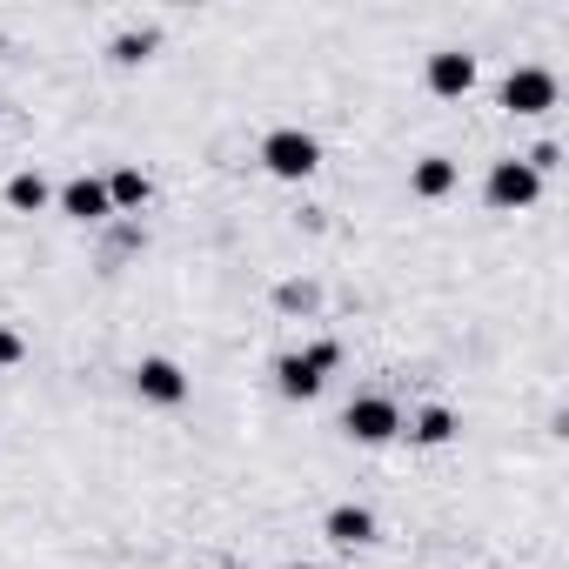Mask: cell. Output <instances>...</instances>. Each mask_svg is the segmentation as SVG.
<instances>
[{
	"label": "cell",
	"instance_id": "obj_9",
	"mask_svg": "<svg viewBox=\"0 0 569 569\" xmlns=\"http://www.w3.org/2000/svg\"><path fill=\"white\" fill-rule=\"evenodd\" d=\"M402 436H409L416 449H449V442L462 436V416H456L449 402H422V409L402 422Z\"/></svg>",
	"mask_w": 569,
	"mask_h": 569
},
{
	"label": "cell",
	"instance_id": "obj_3",
	"mask_svg": "<svg viewBox=\"0 0 569 569\" xmlns=\"http://www.w3.org/2000/svg\"><path fill=\"white\" fill-rule=\"evenodd\" d=\"M482 194H489V208L522 214V208H536V201H542V174H529V161H522V154H502V161H489Z\"/></svg>",
	"mask_w": 569,
	"mask_h": 569
},
{
	"label": "cell",
	"instance_id": "obj_2",
	"mask_svg": "<svg viewBox=\"0 0 569 569\" xmlns=\"http://www.w3.org/2000/svg\"><path fill=\"white\" fill-rule=\"evenodd\" d=\"M261 168H268L274 181H309V174L322 168V141H316L309 128H268V134H261Z\"/></svg>",
	"mask_w": 569,
	"mask_h": 569
},
{
	"label": "cell",
	"instance_id": "obj_11",
	"mask_svg": "<svg viewBox=\"0 0 569 569\" xmlns=\"http://www.w3.org/2000/svg\"><path fill=\"white\" fill-rule=\"evenodd\" d=\"M456 181H462V168H456L449 154H422V161L409 168V188H416L422 201H442V194H456Z\"/></svg>",
	"mask_w": 569,
	"mask_h": 569
},
{
	"label": "cell",
	"instance_id": "obj_18",
	"mask_svg": "<svg viewBox=\"0 0 569 569\" xmlns=\"http://www.w3.org/2000/svg\"><path fill=\"white\" fill-rule=\"evenodd\" d=\"M296 569H322V562H296Z\"/></svg>",
	"mask_w": 569,
	"mask_h": 569
},
{
	"label": "cell",
	"instance_id": "obj_5",
	"mask_svg": "<svg viewBox=\"0 0 569 569\" xmlns=\"http://www.w3.org/2000/svg\"><path fill=\"white\" fill-rule=\"evenodd\" d=\"M496 101H502V114H522V121H529V114H549V108H556V74L536 68V61H522V68L502 74Z\"/></svg>",
	"mask_w": 569,
	"mask_h": 569
},
{
	"label": "cell",
	"instance_id": "obj_1",
	"mask_svg": "<svg viewBox=\"0 0 569 569\" xmlns=\"http://www.w3.org/2000/svg\"><path fill=\"white\" fill-rule=\"evenodd\" d=\"M336 369H342V342H336V336H316L309 349L274 356V389L289 396V402H316V396L329 389Z\"/></svg>",
	"mask_w": 569,
	"mask_h": 569
},
{
	"label": "cell",
	"instance_id": "obj_16",
	"mask_svg": "<svg viewBox=\"0 0 569 569\" xmlns=\"http://www.w3.org/2000/svg\"><path fill=\"white\" fill-rule=\"evenodd\" d=\"M522 161H529V174H556V168H562V141H536Z\"/></svg>",
	"mask_w": 569,
	"mask_h": 569
},
{
	"label": "cell",
	"instance_id": "obj_6",
	"mask_svg": "<svg viewBox=\"0 0 569 569\" xmlns=\"http://www.w3.org/2000/svg\"><path fill=\"white\" fill-rule=\"evenodd\" d=\"M188 389H194V382H188V369H181L174 356H141V362H134V396H141L148 409H181Z\"/></svg>",
	"mask_w": 569,
	"mask_h": 569
},
{
	"label": "cell",
	"instance_id": "obj_4",
	"mask_svg": "<svg viewBox=\"0 0 569 569\" xmlns=\"http://www.w3.org/2000/svg\"><path fill=\"white\" fill-rule=\"evenodd\" d=\"M342 436L362 442V449L396 442V436H402V409H396V396H356V402L342 409Z\"/></svg>",
	"mask_w": 569,
	"mask_h": 569
},
{
	"label": "cell",
	"instance_id": "obj_13",
	"mask_svg": "<svg viewBox=\"0 0 569 569\" xmlns=\"http://www.w3.org/2000/svg\"><path fill=\"white\" fill-rule=\"evenodd\" d=\"M148 201H154V181H148L141 168H114V174H108V208H114V214H141Z\"/></svg>",
	"mask_w": 569,
	"mask_h": 569
},
{
	"label": "cell",
	"instance_id": "obj_10",
	"mask_svg": "<svg viewBox=\"0 0 569 569\" xmlns=\"http://www.w3.org/2000/svg\"><path fill=\"white\" fill-rule=\"evenodd\" d=\"M322 536H329L336 549H369V542H376V509H369V502H336V509L322 516Z\"/></svg>",
	"mask_w": 569,
	"mask_h": 569
},
{
	"label": "cell",
	"instance_id": "obj_8",
	"mask_svg": "<svg viewBox=\"0 0 569 569\" xmlns=\"http://www.w3.org/2000/svg\"><path fill=\"white\" fill-rule=\"evenodd\" d=\"M422 81H429V94L462 101V94L476 88V54H469V48H436L429 68H422Z\"/></svg>",
	"mask_w": 569,
	"mask_h": 569
},
{
	"label": "cell",
	"instance_id": "obj_17",
	"mask_svg": "<svg viewBox=\"0 0 569 569\" xmlns=\"http://www.w3.org/2000/svg\"><path fill=\"white\" fill-rule=\"evenodd\" d=\"M28 362V342H21V329H0V369H21Z\"/></svg>",
	"mask_w": 569,
	"mask_h": 569
},
{
	"label": "cell",
	"instance_id": "obj_15",
	"mask_svg": "<svg viewBox=\"0 0 569 569\" xmlns=\"http://www.w3.org/2000/svg\"><path fill=\"white\" fill-rule=\"evenodd\" d=\"M274 309H281V316H316V309H322V281H302V274L281 281V289H274Z\"/></svg>",
	"mask_w": 569,
	"mask_h": 569
},
{
	"label": "cell",
	"instance_id": "obj_7",
	"mask_svg": "<svg viewBox=\"0 0 569 569\" xmlns=\"http://www.w3.org/2000/svg\"><path fill=\"white\" fill-rule=\"evenodd\" d=\"M54 208H61L68 221H81V228L114 221V208H108V181H101V174H74V181H61V188H54Z\"/></svg>",
	"mask_w": 569,
	"mask_h": 569
},
{
	"label": "cell",
	"instance_id": "obj_12",
	"mask_svg": "<svg viewBox=\"0 0 569 569\" xmlns=\"http://www.w3.org/2000/svg\"><path fill=\"white\" fill-rule=\"evenodd\" d=\"M0 194H8V208H14V214H41V208H54V188H48V174H41V168L8 174V188H0Z\"/></svg>",
	"mask_w": 569,
	"mask_h": 569
},
{
	"label": "cell",
	"instance_id": "obj_14",
	"mask_svg": "<svg viewBox=\"0 0 569 569\" xmlns=\"http://www.w3.org/2000/svg\"><path fill=\"white\" fill-rule=\"evenodd\" d=\"M154 48H161V28H121L108 41V61L114 68H141V61H154Z\"/></svg>",
	"mask_w": 569,
	"mask_h": 569
}]
</instances>
